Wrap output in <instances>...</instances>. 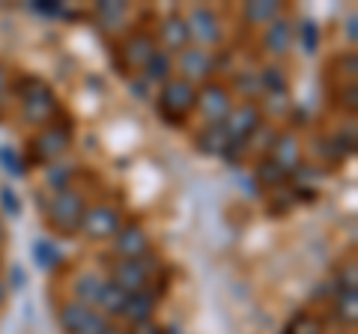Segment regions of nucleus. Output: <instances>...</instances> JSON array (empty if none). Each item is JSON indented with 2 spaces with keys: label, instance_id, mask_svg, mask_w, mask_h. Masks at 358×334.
<instances>
[{
  "label": "nucleus",
  "instance_id": "obj_8",
  "mask_svg": "<svg viewBox=\"0 0 358 334\" xmlns=\"http://www.w3.org/2000/svg\"><path fill=\"white\" fill-rule=\"evenodd\" d=\"M126 224L122 221V212L117 206H108V203H96V206H90L87 212H84V221H81V233L87 239H114L120 227Z\"/></svg>",
  "mask_w": 358,
  "mask_h": 334
},
{
  "label": "nucleus",
  "instance_id": "obj_20",
  "mask_svg": "<svg viewBox=\"0 0 358 334\" xmlns=\"http://www.w3.org/2000/svg\"><path fill=\"white\" fill-rule=\"evenodd\" d=\"M102 289H105V277L102 275H96V272H84L81 277L75 281V302H81V305H99V296H102Z\"/></svg>",
  "mask_w": 358,
  "mask_h": 334
},
{
  "label": "nucleus",
  "instance_id": "obj_25",
  "mask_svg": "<svg viewBox=\"0 0 358 334\" xmlns=\"http://www.w3.org/2000/svg\"><path fill=\"white\" fill-rule=\"evenodd\" d=\"M126 296L129 293H122V289L117 286V284H110V281H105V289H102V296H99V310L102 314H110V317H120V310H122V305H126Z\"/></svg>",
  "mask_w": 358,
  "mask_h": 334
},
{
  "label": "nucleus",
  "instance_id": "obj_34",
  "mask_svg": "<svg viewBox=\"0 0 358 334\" xmlns=\"http://www.w3.org/2000/svg\"><path fill=\"white\" fill-rule=\"evenodd\" d=\"M6 87H9V72L3 69V66H0V96L6 93Z\"/></svg>",
  "mask_w": 358,
  "mask_h": 334
},
{
  "label": "nucleus",
  "instance_id": "obj_24",
  "mask_svg": "<svg viewBox=\"0 0 358 334\" xmlns=\"http://www.w3.org/2000/svg\"><path fill=\"white\" fill-rule=\"evenodd\" d=\"M334 314L346 326H355L358 319V293L355 289H334Z\"/></svg>",
  "mask_w": 358,
  "mask_h": 334
},
{
  "label": "nucleus",
  "instance_id": "obj_35",
  "mask_svg": "<svg viewBox=\"0 0 358 334\" xmlns=\"http://www.w3.org/2000/svg\"><path fill=\"white\" fill-rule=\"evenodd\" d=\"M350 42H355V15H350Z\"/></svg>",
  "mask_w": 358,
  "mask_h": 334
},
{
  "label": "nucleus",
  "instance_id": "obj_36",
  "mask_svg": "<svg viewBox=\"0 0 358 334\" xmlns=\"http://www.w3.org/2000/svg\"><path fill=\"white\" fill-rule=\"evenodd\" d=\"M3 239H6V227H3V221H0V245H3Z\"/></svg>",
  "mask_w": 358,
  "mask_h": 334
},
{
  "label": "nucleus",
  "instance_id": "obj_10",
  "mask_svg": "<svg viewBox=\"0 0 358 334\" xmlns=\"http://www.w3.org/2000/svg\"><path fill=\"white\" fill-rule=\"evenodd\" d=\"M110 254L114 260H141L150 254V233L143 230L141 221H129L122 224L120 233L110 242Z\"/></svg>",
  "mask_w": 358,
  "mask_h": 334
},
{
  "label": "nucleus",
  "instance_id": "obj_37",
  "mask_svg": "<svg viewBox=\"0 0 358 334\" xmlns=\"http://www.w3.org/2000/svg\"><path fill=\"white\" fill-rule=\"evenodd\" d=\"M102 334H120V331H117V328H110V326H108V328H105Z\"/></svg>",
  "mask_w": 358,
  "mask_h": 334
},
{
  "label": "nucleus",
  "instance_id": "obj_1",
  "mask_svg": "<svg viewBox=\"0 0 358 334\" xmlns=\"http://www.w3.org/2000/svg\"><path fill=\"white\" fill-rule=\"evenodd\" d=\"M15 99H18V108H21V117H24L30 126H48L60 117V102L54 90L42 78H33L24 75L15 81Z\"/></svg>",
  "mask_w": 358,
  "mask_h": 334
},
{
  "label": "nucleus",
  "instance_id": "obj_15",
  "mask_svg": "<svg viewBox=\"0 0 358 334\" xmlns=\"http://www.w3.org/2000/svg\"><path fill=\"white\" fill-rule=\"evenodd\" d=\"M155 305H159V296L150 293V289H141V293H129L126 305H122L120 317L131 322V326H141V322H150L155 314Z\"/></svg>",
  "mask_w": 358,
  "mask_h": 334
},
{
  "label": "nucleus",
  "instance_id": "obj_5",
  "mask_svg": "<svg viewBox=\"0 0 358 334\" xmlns=\"http://www.w3.org/2000/svg\"><path fill=\"white\" fill-rule=\"evenodd\" d=\"M72 143V122H48L27 140V161L30 164H51L69 150Z\"/></svg>",
  "mask_w": 358,
  "mask_h": 334
},
{
  "label": "nucleus",
  "instance_id": "obj_6",
  "mask_svg": "<svg viewBox=\"0 0 358 334\" xmlns=\"http://www.w3.org/2000/svg\"><path fill=\"white\" fill-rule=\"evenodd\" d=\"M84 197L75 194L72 188L69 191H57L51 197V203L45 206V218L48 224L60 233V236H78L81 233V221H84Z\"/></svg>",
  "mask_w": 358,
  "mask_h": 334
},
{
  "label": "nucleus",
  "instance_id": "obj_38",
  "mask_svg": "<svg viewBox=\"0 0 358 334\" xmlns=\"http://www.w3.org/2000/svg\"><path fill=\"white\" fill-rule=\"evenodd\" d=\"M3 298H6V289H3V284H0V302H3Z\"/></svg>",
  "mask_w": 358,
  "mask_h": 334
},
{
  "label": "nucleus",
  "instance_id": "obj_12",
  "mask_svg": "<svg viewBox=\"0 0 358 334\" xmlns=\"http://www.w3.org/2000/svg\"><path fill=\"white\" fill-rule=\"evenodd\" d=\"M179 57V78H185L188 84L194 81H212V75H215V57H212V51L200 48V45H188L182 54H176Z\"/></svg>",
  "mask_w": 358,
  "mask_h": 334
},
{
  "label": "nucleus",
  "instance_id": "obj_2",
  "mask_svg": "<svg viewBox=\"0 0 358 334\" xmlns=\"http://www.w3.org/2000/svg\"><path fill=\"white\" fill-rule=\"evenodd\" d=\"M159 272H164V266H152V257L147 254V257H141V260H114L110 263L108 281L117 284L122 293H141V289H150V293H155L162 298L167 281H155Z\"/></svg>",
  "mask_w": 358,
  "mask_h": 334
},
{
  "label": "nucleus",
  "instance_id": "obj_13",
  "mask_svg": "<svg viewBox=\"0 0 358 334\" xmlns=\"http://www.w3.org/2000/svg\"><path fill=\"white\" fill-rule=\"evenodd\" d=\"M188 21V30H192V42L197 39L200 42V48H206V45H215V42H221V18L215 15V9H209V6H194L192 13L185 15Z\"/></svg>",
  "mask_w": 358,
  "mask_h": 334
},
{
  "label": "nucleus",
  "instance_id": "obj_19",
  "mask_svg": "<svg viewBox=\"0 0 358 334\" xmlns=\"http://www.w3.org/2000/svg\"><path fill=\"white\" fill-rule=\"evenodd\" d=\"M227 131H224V122H206L203 131L197 135V150L206 152V155H224V150H227Z\"/></svg>",
  "mask_w": 358,
  "mask_h": 334
},
{
  "label": "nucleus",
  "instance_id": "obj_26",
  "mask_svg": "<svg viewBox=\"0 0 358 334\" xmlns=\"http://www.w3.org/2000/svg\"><path fill=\"white\" fill-rule=\"evenodd\" d=\"M33 260H36V266H42V269H54L63 257H60V251L54 248L51 242H36L33 245Z\"/></svg>",
  "mask_w": 358,
  "mask_h": 334
},
{
  "label": "nucleus",
  "instance_id": "obj_22",
  "mask_svg": "<svg viewBox=\"0 0 358 334\" xmlns=\"http://www.w3.org/2000/svg\"><path fill=\"white\" fill-rule=\"evenodd\" d=\"M281 15V3H275V0H257V3H245L242 6V18L245 24H268V21H275Z\"/></svg>",
  "mask_w": 358,
  "mask_h": 334
},
{
  "label": "nucleus",
  "instance_id": "obj_4",
  "mask_svg": "<svg viewBox=\"0 0 358 334\" xmlns=\"http://www.w3.org/2000/svg\"><path fill=\"white\" fill-rule=\"evenodd\" d=\"M263 129V110L257 102H239L233 105V110L227 114V119H224V131H227V150H224V155L227 159H236V152L245 150V143H248L257 131Z\"/></svg>",
  "mask_w": 358,
  "mask_h": 334
},
{
  "label": "nucleus",
  "instance_id": "obj_30",
  "mask_svg": "<svg viewBox=\"0 0 358 334\" xmlns=\"http://www.w3.org/2000/svg\"><path fill=\"white\" fill-rule=\"evenodd\" d=\"M0 161L6 164V170H9V173H15V176H18V173H24V164L18 161V155H15V152H9V147H0Z\"/></svg>",
  "mask_w": 358,
  "mask_h": 334
},
{
  "label": "nucleus",
  "instance_id": "obj_27",
  "mask_svg": "<svg viewBox=\"0 0 358 334\" xmlns=\"http://www.w3.org/2000/svg\"><path fill=\"white\" fill-rule=\"evenodd\" d=\"M75 176L72 167H51L48 170V185L54 188V194L57 191H69V180Z\"/></svg>",
  "mask_w": 358,
  "mask_h": 334
},
{
  "label": "nucleus",
  "instance_id": "obj_32",
  "mask_svg": "<svg viewBox=\"0 0 358 334\" xmlns=\"http://www.w3.org/2000/svg\"><path fill=\"white\" fill-rule=\"evenodd\" d=\"M131 334H164V328H162V326H155V322L150 319V322H141V326H134Z\"/></svg>",
  "mask_w": 358,
  "mask_h": 334
},
{
  "label": "nucleus",
  "instance_id": "obj_33",
  "mask_svg": "<svg viewBox=\"0 0 358 334\" xmlns=\"http://www.w3.org/2000/svg\"><path fill=\"white\" fill-rule=\"evenodd\" d=\"M3 206H6V209H13V215H18V200H15L13 191H3Z\"/></svg>",
  "mask_w": 358,
  "mask_h": 334
},
{
  "label": "nucleus",
  "instance_id": "obj_16",
  "mask_svg": "<svg viewBox=\"0 0 358 334\" xmlns=\"http://www.w3.org/2000/svg\"><path fill=\"white\" fill-rule=\"evenodd\" d=\"M268 159L278 161V164H281L289 176H293V170H296L299 161H301V147H299V138L293 135V131H281V135H275V140H272V150H268Z\"/></svg>",
  "mask_w": 358,
  "mask_h": 334
},
{
  "label": "nucleus",
  "instance_id": "obj_18",
  "mask_svg": "<svg viewBox=\"0 0 358 334\" xmlns=\"http://www.w3.org/2000/svg\"><path fill=\"white\" fill-rule=\"evenodd\" d=\"M254 180L260 182L263 191H281V188L289 182V173H287L278 161H272V159L266 155V159H260V164H257Z\"/></svg>",
  "mask_w": 358,
  "mask_h": 334
},
{
  "label": "nucleus",
  "instance_id": "obj_14",
  "mask_svg": "<svg viewBox=\"0 0 358 334\" xmlns=\"http://www.w3.org/2000/svg\"><path fill=\"white\" fill-rule=\"evenodd\" d=\"M159 39L164 42L167 54H182L188 45H192V30H188V21L182 13H171L162 27H159Z\"/></svg>",
  "mask_w": 358,
  "mask_h": 334
},
{
  "label": "nucleus",
  "instance_id": "obj_21",
  "mask_svg": "<svg viewBox=\"0 0 358 334\" xmlns=\"http://www.w3.org/2000/svg\"><path fill=\"white\" fill-rule=\"evenodd\" d=\"M143 78H147L150 84H167L173 78V54L159 48L152 54V60L143 66Z\"/></svg>",
  "mask_w": 358,
  "mask_h": 334
},
{
  "label": "nucleus",
  "instance_id": "obj_9",
  "mask_svg": "<svg viewBox=\"0 0 358 334\" xmlns=\"http://www.w3.org/2000/svg\"><path fill=\"white\" fill-rule=\"evenodd\" d=\"M60 328L66 334H102L108 328V322L102 314H96L90 305L81 302H66L60 305Z\"/></svg>",
  "mask_w": 358,
  "mask_h": 334
},
{
  "label": "nucleus",
  "instance_id": "obj_17",
  "mask_svg": "<svg viewBox=\"0 0 358 334\" xmlns=\"http://www.w3.org/2000/svg\"><path fill=\"white\" fill-rule=\"evenodd\" d=\"M289 45H293V24L278 15L275 21H268L266 24V33H263V48L268 54H275V57H284V54L289 51Z\"/></svg>",
  "mask_w": 358,
  "mask_h": 334
},
{
  "label": "nucleus",
  "instance_id": "obj_23",
  "mask_svg": "<svg viewBox=\"0 0 358 334\" xmlns=\"http://www.w3.org/2000/svg\"><path fill=\"white\" fill-rule=\"evenodd\" d=\"M260 78V90L266 93V96H287V90H289V81H287V72L281 69V66H266V69L257 75Z\"/></svg>",
  "mask_w": 358,
  "mask_h": 334
},
{
  "label": "nucleus",
  "instance_id": "obj_11",
  "mask_svg": "<svg viewBox=\"0 0 358 334\" xmlns=\"http://www.w3.org/2000/svg\"><path fill=\"white\" fill-rule=\"evenodd\" d=\"M194 108L203 114L206 122H224V119H227V114L233 110V96L227 90V84L206 81L197 90V105Z\"/></svg>",
  "mask_w": 358,
  "mask_h": 334
},
{
  "label": "nucleus",
  "instance_id": "obj_31",
  "mask_svg": "<svg viewBox=\"0 0 358 334\" xmlns=\"http://www.w3.org/2000/svg\"><path fill=\"white\" fill-rule=\"evenodd\" d=\"M301 36H305V51H308V54L317 51V27H313L310 21H308L305 27H301Z\"/></svg>",
  "mask_w": 358,
  "mask_h": 334
},
{
  "label": "nucleus",
  "instance_id": "obj_29",
  "mask_svg": "<svg viewBox=\"0 0 358 334\" xmlns=\"http://www.w3.org/2000/svg\"><path fill=\"white\" fill-rule=\"evenodd\" d=\"M239 87V90L245 93V96H254V93H263L260 90V78L257 75H251V72H242V75H236V81H233Z\"/></svg>",
  "mask_w": 358,
  "mask_h": 334
},
{
  "label": "nucleus",
  "instance_id": "obj_7",
  "mask_svg": "<svg viewBox=\"0 0 358 334\" xmlns=\"http://www.w3.org/2000/svg\"><path fill=\"white\" fill-rule=\"evenodd\" d=\"M155 51H159V45H155V36L150 30H131L129 36L117 45V63L126 75L143 72V66L152 60Z\"/></svg>",
  "mask_w": 358,
  "mask_h": 334
},
{
  "label": "nucleus",
  "instance_id": "obj_3",
  "mask_svg": "<svg viewBox=\"0 0 358 334\" xmlns=\"http://www.w3.org/2000/svg\"><path fill=\"white\" fill-rule=\"evenodd\" d=\"M155 105H159V114L167 126H185L197 105V87L188 84L185 78H171L167 84H162Z\"/></svg>",
  "mask_w": 358,
  "mask_h": 334
},
{
  "label": "nucleus",
  "instance_id": "obj_28",
  "mask_svg": "<svg viewBox=\"0 0 358 334\" xmlns=\"http://www.w3.org/2000/svg\"><path fill=\"white\" fill-rule=\"evenodd\" d=\"M126 3H99L96 6V15L105 21V24H114V21H120V18H126Z\"/></svg>",
  "mask_w": 358,
  "mask_h": 334
}]
</instances>
